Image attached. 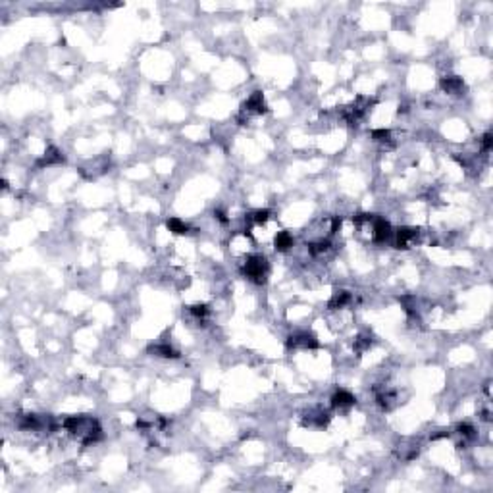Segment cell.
Returning <instances> with one entry per match:
<instances>
[{
	"label": "cell",
	"instance_id": "cell-18",
	"mask_svg": "<svg viewBox=\"0 0 493 493\" xmlns=\"http://www.w3.org/2000/svg\"><path fill=\"white\" fill-rule=\"evenodd\" d=\"M189 312L193 314V316H197V318H204L210 310H208L206 305H193V307H189Z\"/></svg>",
	"mask_w": 493,
	"mask_h": 493
},
{
	"label": "cell",
	"instance_id": "cell-7",
	"mask_svg": "<svg viewBox=\"0 0 493 493\" xmlns=\"http://www.w3.org/2000/svg\"><path fill=\"white\" fill-rule=\"evenodd\" d=\"M441 89L445 91V92H449V94H459L461 91L464 89V83L457 75H447V77L441 79Z\"/></svg>",
	"mask_w": 493,
	"mask_h": 493
},
{
	"label": "cell",
	"instance_id": "cell-19",
	"mask_svg": "<svg viewBox=\"0 0 493 493\" xmlns=\"http://www.w3.org/2000/svg\"><path fill=\"white\" fill-rule=\"evenodd\" d=\"M457 430H459V433L464 435V437H472V435H474V428H472L470 424H459Z\"/></svg>",
	"mask_w": 493,
	"mask_h": 493
},
{
	"label": "cell",
	"instance_id": "cell-10",
	"mask_svg": "<svg viewBox=\"0 0 493 493\" xmlns=\"http://www.w3.org/2000/svg\"><path fill=\"white\" fill-rule=\"evenodd\" d=\"M149 353H154L156 357H162V359H178L180 353L176 349H172L170 345H153L149 349Z\"/></svg>",
	"mask_w": 493,
	"mask_h": 493
},
{
	"label": "cell",
	"instance_id": "cell-5",
	"mask_svg": "<svg viewBox=\"0 0 493 493\" xmlns=\"http://www.w3.org/2000/svg\"><path fill=\"white\" fill-rule=\"evenodd\" d=\"M418 237V229L416 227H399L397 229V241L395 245L397 248H408V245Z\"/></svg>",
	"mask_w": 493,
	"mask_h": 493
},
{
	"label": "cell",
	"instance_id": "cell-13",
	"mask_svg": "<svg viewBox=\"0 0 493 493\" xmlns=\"http://www.w3.org/2000/svg\"><path fill=\"white\" fill-rule=\"evenodd\" d=\"M166 225H168V229H170L172 233H176V235H185V233H189V225L183 224L180 218H170V220L166 222Z\"/></svg>",
	"mask_w": 493,
	"mask_h": 493
},
{
	"label": "cell",
	"instance_id": "cell-21",
	"mask_svg": "<svg viewBox=\"0 0 493 493\" xmlns=\"http://www.w3.org/2000/svg\"><path fill=\"white\" fill-rule=\"evenodd\" d=\"M214 214H216V218H218V220H220V222H222V224H227V218H225V214H224V212H220V210H216V212H214Z\"/></svg>",
	"mask_w": 493,
	"mask_h": 493
},
{
	"label": "cell",
	"instance_id": "cell-15",
	"mask_svg": "<svg viewBox=\"0 0 493 493\" xmlns=\"http://www.w3.org/2000/svg\"><path fill=\"white\" fill-rule=\"evenodd\" d=\"M270 214H272V212L266 210V208H264V210H254V212L250 214V220L256 222V224H266L270 220Z\"/></svg>",
	"mask_w": 493,
	"mask_h": 493
},
{
	"label": "cell",
	"instance_id": "cell-4",
	"mask_svg": "<svg viewBox=\"0 0 493 493\" xmlns=\"http://www.w3.org/2000/svg\"><path fill=\"white\" fill-rule=\"evenodd\" d=\"M243 112H246V114H264L266 112V104H264L262 92L256 91L252 96H248V100L243 104Z\"/></svg>",
	"mask_w": 493,
	"mask_h": 493
},
{
	"label": "cell",
	"instance_id": "cell-6",
	"mask_svg": "<svg viewBox=\"0 0 493 493\" xmlns=\"http://www.w3.org/2000/svg\"><path fill=\"white\" fill-rule=\"evenodd\" d=\"M389 237H391V225H389V222H385L381 218H376L374 220V241L383 243Z\"/></svg>",
	"mask_w": 493,
	"mask_h": 493
},
{
	"label": "cell",
	"instance_id": "cell-17",
	"mask_svg": "<svg viewBox=\"0 0 493 493\" xmlns=\"http://www.w3.org/2000/svg\"><path fill=\"white\" fill-rule=\"evenodd\" d=\"M372 137L378 141V143H387L391 139V131L389 129H374L372 131Z\"/></svg>",
	"mask_w": 493,
	"mask_h": 493
},
{
	"label": "cell",
	"instance_id": "cell-11",
	"mask_svg": "<svg viewBox=\"0 0 493 493\" xmlns=\"http://www.w3.org/2000/svg\"><path fill=\"white\" fill-rule=\"evenodd\" d=\"M351 303V293L349 291H337L334 297H332V301H330V308L332 310H337V308H343L345 305H349Z\"/></svg>",
	"mask_w": 493,
	"mask_h": 493
},
{
	"label": "cell",
	"instance_id": "cell-9",
	"mask_svg": "<svg viewBox=\"0 0 493 493\" xmlns=\"http://www.w3.org/2000/svg\"><path fill=\"white\" fill-rule=\"evenodd\" d=\"M274 245L276 248L279 250V252H285V250H289L293 246V235L289 231H279L277 235H276V241H274Z\"/></svg>",
	"mask_w": 493,
	"mask_h": 493
},
{
	"label": "cell",
	"instance_id": "cell-16",
	"mask_svg": "<svg viewBox=\"0 0 493 493\" xmlns=\"http://www.w3.org/2000/svg\"><path fill=\"white\" fill-rule=\"evenodd\" d=\"M370 345H372V337L360 336L359 339H357V343H355V351H357V353H362V351H366Z\"/></svg>",
	"mask_w": 493,
	"mask_h": 493
},
{
	"label": "cell",
	"instance_id": "cell-2",
	"mask_svg": "<svg viewBox=\"0 0 493 493\" xmlns=\"http://www.w3.org/2000/svg\"><path fill=\"white\" fill-rule=\"evenodd\" d=\"M268 270H270L268 260H266L264 256L252 254V256L246 258L245 266H243V274H245L250 281H254V283H264V281H266V276H268Z\"/></svg>",
	"mask_w": 493,
	"mask_h": 493
},
{
	"label": "cell",
	"instance_id": "cell-20",
	"mask_svg": "<svg viewBox=\"0 0 493 493\" xmlns=\"http://www.w3.org/2000/svg\"><path fill=\"white\" fill-rule=\"evenodd\" d=\"M492 145H493L492 133H486L484 137H482V149H484L486 153H490V151H492Z\"/></svg>",
	"mask_w": 493,
	"mask_h": 493
},
{
	"label": "cell",
	"instance_id": "cell-12",
	"mask_svg": "<svg viewBox=\"0 0 493 493\" xmlns=\"http://www.w3.org/2000/svg\"><path fill=\"white\" fill-rule=\"evenodd\" d=\"M58 162H64V156L60 154L58 149L50 147V149L46 151V154L43 156V160H39V166H50V164H58Z\"/></svg>",
	"mask_w": 493,
	"mask_h": 493
},
{
	"label": "cell",
	"instance_id": "cell-14",
	"mask_svg": "<svg viewBox=\"0 0 493 493\" xmlns=\"http://www.w3.org/2000/svg\"><path fill=\"white\" fill-rule=\"evenodd\" d=\"M330 248V241H318V243H310L308 245V252L312 254V256H318V254H322V252H326Z\"/></svg>",
	"mask_w": 493,
	"mask_h": 493
},
{
	"label": "cell",
	"instance_id": "cell-8",
	"mask_svg": "<svg viewBox=\"0 0 493 493\" xmlns=\"http://www.w3.org/2000/svg\"><path fill=\"white\" fill-rule=\"evenodd\" d=\"M351 404H355V397L349 391H345V389H339L336 395L332 397V406H336V408H347Z\"/></svg>",
	"mask_w": 493,
	"mask_h": 493
},
{
	"label": "cell",
	"instance_id": "cell-1",
	"mask_svg": "<svg viewBox=\"0 0 493 493\" xmlns=\"http://www.w3.org/2000/svg\"><path fill=\"white\" fill-rule=\"evenodd\" d=\"M62 424H64V428L73 437H77L85 445L94 443V441H98L102 437L100 424L94 418H91V416H69Z\"/></svg>",
	"mask_w": 493,
	"mask_h": 493
},
{
	"label": "cell",
	"instance_id": "cell-3",
	"mask_svg": "<svg viewBox=\"0 0 493 493\" xmlns=\"http://www.w3.org/2000/svg\"><path fill=\"white\" fill-rule=\"evenodd\" d=\"M287 347H293V349H316L318 347V341L312 334H295V336L289 337L287 341Z\"/></svg>",
	"mask_w": 493,
	"mask_h": 493
}]
</instances>
